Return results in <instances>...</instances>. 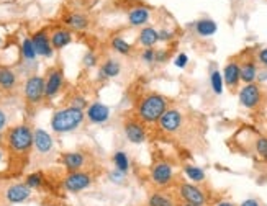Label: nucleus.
Masks as SVG:
<instances>
[{"instance_id": "obj_29", "label": "nucleus", "mask_w": 267, "mask_h": 206, "mask_svg": "<svg viewBox=\"0 0 267 206\" xmlns=\"http://www.w3.org/2000/svg\"><path fill=\"white\" fill-rule=\"evenodd\" d=\"M17 85V74L9 67H0V89L12 90Z\"/></svg>"}, {"instance_id": "obj_3", "label": "nucleus", "mask_w": 267, "mask_h": 206, "mask_svg": "<svg viewBox=\"0 0 267 206\" xmlns=\"http://www.w3.org/2000/svg\"><path fill=\"white\" fill-rule=\"evenodd\" d=\"M9 147L17 154H25L33 146V131L28 124H17L5 134Z\"/></svg>"}, {"instance_id": "obj_35", "label": "nucleus", "mask_w": 267, "mask_h": 206, "mask_svg": "<svg viewBox=\"0 0 267 206\" xmlns=\"http://www.w3.org/2000/svg\"><path fill=\"white\" fill-rule=\"evenodd\" d=\"M139 58L146 66H154L156 64V47H146V49L141 51Z\"/></svg>"}, {"instance_id": "obj_31", "label": "nucleus", "mask_w": 267, "mask_h": 206, "mask_svg": "<svg viewBox=\"0 0 267 206\" xmlns=\"http://www.w3.org/2000/svg\"><path fill=\"white\" fill-rule=\"evenodd\" d=\"M253 149L254 154L259 157V159L267 161V136H256L254 142H253Z\"/></svg>"}, {"instance_id": "obj_39", "label": "nucleus", "mask_w": 267, "mask_h": 206, "mask_svg": "<svg viewBox=\"0 0 267 206\" xmlns=\"http://www.w3.org/2000/svg\"><path fill=\"white\" fill-rule=\"evenodd\" d=\"M158 35H159V43H171L176 39V33L169 28H161L158 30Z\"/></svg>"}, {"instance_id": "obj_6", "label": "nucleus", "mask_w": 267, "mask_h": 206, "mask_svg": "<svg viewBox=\"0 0 267 206\" xmlns=\"http://www.w3.org/2000/svg\"><path fill=\"white\" fill-rule=\"evenodd\" d=\"M239 105L246 110H254L261 105L262 101V89L257 82L254 84H245L238 92Z\"/></svg>"}, {"instance_id": "obj_28", "label": "nucleus", "mask_w": 267, "mask_h": 206, "mask_svg": "<svg viewBox=\"0 0 267 206\" xmlns=\"http://www.w3.org/2000/svg\"><path fill=\"white\" fill-rule=\"evenodd\" d=\"M110 46H112V49L115 53L122 54V56H131L133 49H135V47H133V44L128 43L127 39L122 38V36H113L112 41H110Z\"/></svg>"}, {"instance_id": "obj_15", "label": "nucleus", "mask_w": 267, "mask_h": 206, "mask_svg": "<svg viewBox=\"0 0 267 206\" xmlns=\"http://www.w3.org/2000/svg\"><path fill=\"white\" fill-rule=\"evenodd\" d=\"M149 20H151V9L146 5H136L128 12V25L133 28L148 27Z\"/></svg>"}, {"instance_id": "obj_12", "label": "nucleus", "mask_w": 267, "mask_h": 206, "mask_svg": "<svg viewBox=\"0 0 267 206\" xmlns=\"http://www.w3.org/2000/svg\"><path fill=\"white\" fill-rule=\"evenodd\" d=\"M223 81L225 85L230 90H236L241 84V67L238 59H231L226 62V66L223 67Z\"/></svg>"}, {"instance_id": "obj_17", "label": "nucleus", "mask_w": 267, "mask_h": 206, "mask_svg": "<svg viewBox=\"0 0 267 206\" xmlns=\"http://www.w3.org/2000/svg\"><path fill=\"white\" fill-rule=\"evenodd\" d=\"M122 72V64L118 59H113V58H108L102 62V66L99 67V74L97 79L99 81H108V79H115L118 77Z\"/></svg>"}, {"instance_id": "obj_5", "label": "nucleus", "mask_w": 267, "mask_h": 206, "mask_svg": "<svg viewBox=\"0 0 267 206\" xmlns=\"http://www.w3.org/2000/svg\"><path fill=\"white\" fill-rule=\"evenodd\" d=\"M177 196L182 200V203H190V204L205 206L208 201L205 190H202L195 184H190V182H182V184L177 185Z\"/></svg>"}, {"instance_id": "obj_34", "label": "nucleus", "mask_w": 267, "mask_h": 206, "mask_svg": "<svg viewBox=\"0 0 267 206\" xmlns=\"http://www.w3.org/2000/svg\"><path fill=\"white\" fill-rule=\"evenodd\" d=\"M43 182H44L43 173L35 172V173H30V175L27 177V182H25V184H27L31 190H36V188H40V187L43 185Z\"/></svg>"}, {"instance_id": "obj_7", "label": "nucleus", "mask_w": 267, "mask_h": 206, "mask_svg": "<svg viewBox=\"0 0 267 206\" xmlns=\"http://www.w3.org/2000/svg\"><path fill=\"white\" fill-rule=\"evenodd\" d=\"M159 131L166 134H176L180 131V128L184 126V113L179 108H167L166 113L161 116V120L158 121Z\"/></svg>"}, {"instance_id": "obj_48", "label": "nucleus", "mask_w": 267, "mask_h": 206, "mask_svg": "<svg viewBox=\"0 0 267 206\" xmlns=\"http://www.w3.org/2000/svg\"><path fill=\"white\" fill-rule=\"evenodd\" d=\"M0 44H2V41H0Z\"/></svg>"}, {"instance_id": "obj_16", "label": "nucleus", "mask_w": 267, "mask_h": 206, "mask_svg": "<svg viewBox=\"0 0 267 206\" xmlns=\"http://www.w3.org/2000/svg\"><path fill=\"white\" fill-rule=\"evenodd\" d=\"M31 195V188L27 184H13L12 187L7 188L5 192V198L7 201L12 203V204H18L27 201Z\"/></svg>"}, {"instance_id": "obj_18", "label": "nucleus", "mask_w": 267, "mask_h": 206, "mask_svg": "<svg viewBox=\"0 0 267 206\" xmlns=\"http://www.w3.org/2000/svg\"><path fill=\"white\" fill-rule=\"evenodd\" d=\"M33 146L36 147V150L40 154H48L51 152V149L54 146L53 138L48 131H44L41 128H38L33 131Z\"/></svg>"}, {"instance_id": "obj_9", "label": "nucleus", "mask_w": 267, "mask_h": 206, "mask_svg": "<svg viewBox=\"0 0 267 206\" xmlns=\"http://www.w3.org/2000/svg\"><path fill=\"white\" fill-rule=\"evenodd\" d=\"M62 185L67 190L69 193H79L87 190L92 185V177L90 173L77 170V172H69L67 175L62 180Z\"/></svg>"}, {"instance_id": "obj_25", "label": "nucleus", "mask_w": 267, "mask_h": 206, "mask_svg": "<svg viewBox=\"0 0 267 206\" xmlns=\"http://www.w3.org/2000/svg\"><path fill=\"white\" fill-rule=\"evenodd\" d=\"M50 38H51V44L54 49H62V47H66L67 44H70V41H72V33L66 28H56L50 35Z\"/></svg>"}, {"instance_id": "obj_23", "label": "nucleus", "mask_w": 267, "mask_h": 206, "mask_svg": "<svg viewBox=\"0 0 267 206\" xmlns=\"http://www.w3.org/2000/svg\"><path fill=\"white\" fill-rule=\"evenodd\" d=\"M61 161L69 172H77L84 167L85 156L82 152H66V154H62Z\"/></svg>"}, {"instance_id": "obj_42", "label": "nucleus", "mask_w": 267, "mask_h": 206, "mask_svg": "<svg viewBox=\"0 0 267 206\" xmlns=\"http://www.w3.org/2000/svg\"><path fill=\"white\" fill-rule=\"evenodd\" d=\"M238 206H261V201L256 200V198H246V200H242Z\"/></svg>"}, {"instance_id": "obj_21", "label": "nucleus", "mask_w": 267, "mask_h": 206, "mask_svg": "<svg viewBox=\"0 0 267 206\" xmlns=\"http://www.w3.org/2000/svg\"><path fill=\"white\" fill-rule=\"evenodd\" d=\"M192 28H193L195 33H197V36H200V38H210L218 31L216 21L211 20V18H200L197 21H193Z\"/></svg>"}, {"instance_id": "obj_46", "label": "nucleus", "mask_w": 267, "mask_h": 206, "mask_svg": "<svg viewBox=\"0 0 267 206\" xmlns=\"http://www.w3.org/2000/svg\"><path fill=\"white\" fill-rule=\"evenodd\" d=\"M182 206H200V204H190V203H182Z\"/></svg>"}, {"instance_id": "obj_2", "label": "nucleus", "mask_w": 267, "mask_h": 206, "mask_svg": "<svg viewBox=\"0 0 267 206\" xmlns=\"http://www.w3.org/2000/svg\"><path fill=\"white\" fill-rule=\"evenodd\" d=\"M85 118V113L82 110H77L72 107H66L56 110L51 116V128L54 133L64 134V133H70L77 130L82 124Z\"/></svg>"}, {"instance_id": "obj_8", "label": "nucleus", "mask_w": 267, "mask_h": 206, "mask_svg": "<svg viewBox=\"0 0 267 206\" xmlns=\"http://www.w3.org/2000/svg\"><path fill=\"white\" fill-rule=\"evenodd\" d=\"M23 95L28 103L36 105L44 98V77L43 75H31L27 79L23 85Z\"/></svg>"}, {"instance_id": "obj_27", "label": "nucleus", "mask_w": 267, "mask_h": 206, "mask_svg": "<svg viewBox=\"0 0 267 206\" xmlns=\"http://www.w3.org/2000/svg\"><path fill=\"white\" fill-rule=\"evenodd\" d=\"M112 162L116 170H122L125 173H128L131 170V161H130V156L127 150H122V149L115 150L112 156Z\"/></svg>"}, {"instance_id": "obj_36", "label": "nucleus", "mask_w": 267, "mask_h": 206, "mask_svg": "<svg viewBox=\"0 0 267 206\" xmlns=\"http://www.w3.org/2000/svg\"><path fill=\"white\" fill-rule=\"evenodd\" d=\"M69 107L82 110V112H84V110L89 107V101H87V98L84 97V95H74V97L70 98V105Z\"/></svg>"}, {"instance_id": "obj_47", "label": "nucleus", "mask_w": 267, "mask_h": 206, "mask_svg": "<svg viewBox=\"0 0 267 206\" xmlns=\"http://www.w3.org/2000/svg\"><path fill=\"white\" fill-rule=\"evenodd\" d=\"M2 159H4V150L0 149V161H2Z\"/></svg>"}, {"instance_id": "obj_19", "label": "nucleus", "mask_w": 267, "mask_h": 206, "mask_svg": "<svg viewBox=\"0 0 267 206\" xmlns=\"http://www.w3.org/2000/svg\"><path fill=\"white\" fill-rule=\"evenodd\" d=\"M136 41L141 47H156V44L159 43V35H158V30H156L154 27H143L139 30L138 33V38Z\"/></svg>"}, {"instance_id": "obj_14", "label": "nucleus", "mask_w": 267, "mask_h": 206, "mask_svg": "<svg viewBox=\"0 0 267 206\" xmlns=\"http://www.w3.org/2000/svg\"><path fill=\"white\" fill-rule=\"evenodd\" d=\"M31 41H33V46L36 49L38 56H43V58H53L54 54V47L51 44V38L48 35L46 30H40L31 36Z\"/></svg>"}, {"instance_id": "obj_41", "label": "nucleus", "mask_w": 267, "mask_h": 206, "mask_svg": "<svg viewBox=\"0 0 267 206\" xmlns=\"http://www.w3.org/2000/svg\"><path fill=\"white\" fill-rule=\"evenodd\" d=\"M256 61H257L262 67L267 69V47H262V49H259V51H257V54H256Z\"/></svg>"}, {"instance_id": "obj_22", "label": "nucleus", "mask_w": 267, "mask_h": 206, "mask_svg": "<svg viewBox=\"0 0 267 206\" xmlns=\"http://www.w3.org/2000/svg\"><path fill=\"white\" fill-rule=\"evenodd\" d=\"M62 21H64L66 27H69L70 30H76V31H84L90 27V20L87 15H84V13H67Z\"/></svg>"}, {"instance_id": "obj_33", "label": "nucleus", "mask_w": 267, "mask_h": 206, "mask_svg": "<svg viewBox=\"0 0 267 206\" xmlns=\"http://www.w3.org/2000/svg\"><path fill=\"white\" fill-rule=\"evenodd\" d=\"M108 180L112 182V184H115V185H125L127 184V177H128V173H125V172H122V170H116V169H113V170H110L108 172Z\"/></svg>"}, {"instance_id": "obj_4", "label": "nucleus", "mask_w": 267, "mask_h": 206, "mask_svg": "<svg viewBox=\"0 0 267 206\" xmlns=\"http://www.w3.org/2000/svg\"><path fill=\"white\" fill-rule=\"evenodd\" d=\"M149 180L158 190H166L171 188L176 182V173L172 164L167 161H159L156 162L151 170H149Z\"/></svg>"}, {"instance_id": "obj_44", "label": "nucleus", "mask_w": 267, "mask_h": 206, "mask_svg": "<svg viewBox=\"0 0 267 206\" xmlns=\"http://www.w3.org/2000/svg\"><path fill=\"white\" fill-rule=\"evenodd\" d=\"M5 124H7V115H5L4 110H0V134H2Z\"/></svg>"}, {"instance_id": "obj_40", "label": "nucleus", "mask_w": 267, "mask_h": 206, "mask_svg": "<svg viewBox=\"0 0 267 206\" xmlns=\"http://www.w3.org/2000/svg\"><path fill=\"white\" fill-rule=\"evenodd\" d=\"M172 62H174V66L177 69H185L188 66V56L185 53H179V54H176V58Z\"/></svg>"}, {"instance_id": "obj_24", "label": "nucleus", "mask_w": 267, "mask_h": 206, "mask_svg": "<svg viewBox=\"0 0 267 206\" xmlns=\"http://www.w3.org/2000/svg\"><path fill=\"white\" fill-rule=\"evenodd\" d=\"M182 172L185 178L190 182V184H195V185H200L203 184V182L207 180V173L205 170H203L202 167H199V165H193V164H187L182 167Z\"/></svg>"}, {"instance_id": "obj_45", "label": "nucleus", "mask_w": 267, "mask_h": 206, "mask_svg": "<svg viewBox=\"0 0 267 206\" xmlns=\"http://www.w3.org/2000/svg\"><path fill=\"white\" fill-rule=\"evenodd\" d=\"M213 206H238V204H234V203H233V201H230V200H222V201L215 203Z\"/></svg>"}, {"instance_id": "obj_38", "label": "nucleus", "mask_w": 267, "mask_h": 206, "mask_svg": "<svg viewBox=\"0 0 267 206\" xmlns=\"http://www.w3.org/2000/svg\"><path fill=\"white\" fill-rule=\"evenodd\" d=\"M97 54L95 53H92V51H87L84 54V58H82V64L84 67H87V69H92V67H95L97 66Z\"/></svg>"}, {"instance_id": "obj_1", "label": "nucleus", "mask_w": 267, "mask_h": 206, "mask_svg": "<svg viewBox=\"0 0 267 206\" xmlns=\"http://www.w3.org/2000/svg\"><path fill=\"white\" fill-rule=\"evenodd\" d=\"M169 108V98L161 93L149 92L138 100L136 118L144 124H154L161 120V116Z\"/></svg>"}, {"instance_id": "obj_43", "label": "nucleus", "mask_w": 267, "mask_h": 206, "mask_svg": "<svg viewBox=\"0 0 267 206\" xmlns=\"http://www.w3.org/2000/svg\"><path fill=\"white\" fill-rule=\"evenodd\" d=\"M257 84H264L267 82V69L262 67V69H259V72H257Z\"/></svg>"}, {"instance_id": "obj_37", "label": "nucleus", "mask_w": 267, "mask_h": 206, "mask_svg": "<svg viewBox=\"0 0 267 206\" xmlns=\"http://www.w3.org/2000/svg\"><path fill=\"white\" fill-rule=\"evenodd\" d=\"M171 59V53L166 47H156V64H166Z\"/></svg>"}, {"instance_id": "obj_13", "label": "nucleus", "mask_w": 267, "mask_h": 206, "mask_svg": "<svg viewBox=\"0 0 267 206\" xmlns=\"http://www.w3.org/2000/svg\"><path fill=\"white\" fill-rule=\"evenodd\" d=\"M85 116H87V120L93 124H105L110 120V116H112V112H110V107L105 105V103L93 101L87 107Z\"/></svg>"}, {"instance_id": "obj_32", "label": "nucleus", "mask_w": 267, "mask_h": 206, "mask_svg": "<svg viewBox=\"0 0 267 206\" xmlns=\"http://www.w3.org/2000/svg\"><path fill=\"white\" fill-rule=\"evenodd\" d=\"M20 51H21V56L25 58L27 61H35L36 56H38L35 46H33V41H31V38H25V39H23Z\"/></svg>"}, {"instance_id": "obj_26", "label": "nucleus", "mask_w": 267, "mask_h": 206, "mask_svg": "<svg viewBox=\"0 0 267 206\" xmlns=\"http://www.w3.org/2000/svg\"><path fill=\"white\" fill-rule=\"evenodd\" d=\"M146 206H177V204L171 195L161 192V190H156V192H151L148 195Z\"/></svg>"}, {"instance_id": "obj_10", "label": "nucleus", "mask_w": 267, "mask_h": 206, "mask_svg": "<svg viewBox=\"0 0 267 206\" xmlns=\"http://www.w3.org/2000/svg\"><path fill=\"white\" fill-rule=\"evenodd\" d=\"M123 134L131 144H144V142L148 141V131L144 128V123H141L138 118L125 121Z\"/></svg>"}, {"instance_id": "obj_30", "label": "nucleus", "mask_w": 267, "mask_h": 206, "mask_svg": "<svg viewBox=\"0 0 267 206\" xmlns=\"http://www.w3.org/2000/svg\"><path fill=\"white\" fill-rule=\"evenodd\" d=\"M210 87H211V90H213L215 95H222L223 90H225L223 74L220 72L215 66H211V69H210Z\"/></svg>"}, {"instance_id": "obj_20", "label": "nucleus", "mask_w": 267, "mask_h": 206, "mask_svg": "<svg viewBox=\"0 0 267 206\" xmlns=\"http://www.w3.org/2000/svg\"><path fill=\"white\" fill-rule=\"evenodd\" d=\"M241 67V82L242 84H254L257 81V61L256 59H245L239 62Z\"/></svg>"}, {"instance_id": "obj_11", "label": "nucleus", "mask_w": 267, "mask_h": 206, "mask_svg": "<svg viewBox=\"0 0 267 206\" xmlns=\"http://www.w3.org/2000/svg\"><path fill=\"white\" fill-rule=\"evenodd\" d=\"M62 85H64V74H62V69H59V67L50 69L44 79V97L54 98L61 92Z\"/></svg>"}]
</instances>
